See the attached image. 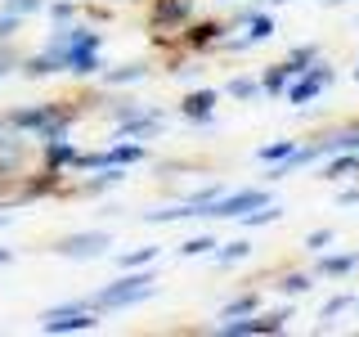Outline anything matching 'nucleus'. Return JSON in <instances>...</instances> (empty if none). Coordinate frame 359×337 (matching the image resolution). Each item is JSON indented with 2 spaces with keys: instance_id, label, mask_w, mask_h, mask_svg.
<instances>
[{
  "instance_id": "obj_27",
  "label": "nucleus",
  "mask_w": 359,
  "mask_h": 337,
  "mask_svg": "<svg viewBox=\"0 0 359 337\" xmlns=\"http://www.w3.org/2000/svg\"><path fill=\"white\" fill-rule=\"evenodd\" d=\"M224 90H229V95H233V99H252V95H261V86H256V81H252V77H233V81H229V86H224Z\"/></svg>"
},
{
  "instance_id": "obj_26",
  "label": "nucleus",
  "mask_w": 359,
  "mask_h": 337,
  "mask_svg": "<svg viewBox=\"0 0 359 337\" xmlns=\"http://www.w3.org/2000/svg\"><path fill=\"white\" fill-rule=\"evenodd\" d=\"M261 301H256V292H247V297H238V301H229V306L220 310V319H233V315H252Z\"/></svg>"
},
{
  "instance_id": "obj_6",
  "label": "nucleus",
  "mask_w": 359,
  "mask_h": 337,
  "mask_svg": "<svg viewBox=\"0 0 359 337\" xmlns=\"http://www.w3.org/2000/svg\"><path fill=\"white\" fill-rule=\"evenodd\" d=\"M32 135L22 131H5L0 135V180H18L27 171V157H32Z\"/></svg>"
},
{
  "instance_id": "obj_15",
  "label": "nucleus",
  "mask_w": 359,
  "mask_h": 337,
  "mask_svg": "<svg viewBox=\"0 0 359 337\" xmlns=\"http://www.w3.org/2000/svg\"><path fill=\"white\" fill-rule=\"evenodd\" d=\"M220 37H224L220 22H194V27L184 32V45L189 50H207V45H220Z\"/></svg>"
},
{
  "instance_id": "obj_32",
  "label": "nucleus",
  "mask_w": 359,
  "mask_h": 337,
  "mask_svg": "<svg viewBox=\"0 0 359 337\" xmlns=\"http://www.w3.org/2000/svg\"><path fill=\"white\" fill-rule=\"evenodd\" d=\"M14 225V211H0V230H9Z\"/></svg>"
},
{
  "instance_id": "obj_11",
  "label": "nucleus",
  "mask_w": 359,
  "mask_h": 337,
  "mask_svg": "<svg viewBox=\"0 0 359 337\" xmlns=\"http://www.w3.org/2000/svg\"><path fill=\"white\" fill-rule=\"evenodd\" d=\"M149 77V63L144 59H135V63H117V67H99V81H104L108 90H117V86H135V81H144Z\"/></svg>"
},
{
  "instance_id": "obj_13",
  "label": "nucleus",
  "mask_w": 359,
  "mask_h": 337,
  "mask_svg": "<svg viewBox=\"0 0 359 337\" xmlns=\"http://www.w3.org/2000/svg\"><path fill=\"white\" fill-rule=\"evenodd\" d=\"M18 72L27 77V81H41V77H54V72H63V67H59L54 54L36 50V54H27V59H18Z\"/></svg>"
},
{
  "instance_id": "obj_8",
  "label": "nucleus",
  "mask_w": 359,
  "mask_h": 337,
  "mask_svg": "<svg viewBox=\"0 0 359 337\" xmlns=\"http://www.w3.org/2000/svg\"><path fill=\"white\" fill-rule=\"evenodd\" d=\"M216 104H220V90H194V95L180 99V117L198 121V126H211L216 121Z\"/></svg>"
},
{
  "instance_id": "obj_31",
  "label": "nucleus",
  "mask_w": 359,
  "mask_h": 337,
  "mask_svg": "<svg viewBox=\"0 0 359 337\" xmlns=\"http://www.w3.org/2000/svg\"><path fill=\"white\" fill-rule=\"evenodd\" d=\"M14 261V247H0V265H9Z\"/></svg>"
},
{
  "instance_id": "obj_5",
  "label": "nucleus",
  "mask_w": 359,
  "mask_h": 337,
  "mask_svg": "<svg viewBox=\"0 0 359 337\" xmlns=\"http://www.w3.org/2000/svg\"><path fill=\"white\" fill-rule=\"evenodd\" d=\"M108 247H112V234L108 230H81V234H63L50 252L63 256V261H99Z\"/></svg>"
},
{
  "instance_id": "obj_2",
  "label": "nucleus",
  "mask_w": 359,
  "mask_h": 337,
  "mask_svg": "<svg viewBox=\"0 0 359 337\" xmlns=\"http://www.w3.org/2000/svg\"><path fill=\"white\" fill-rule=\"evenodd\" d=\"M5 121H9V131H22L41 144V140H63V135H72L76 108H72V99H41V104L9 108Z\"/></svg>"
},
{
  "instance_id": "obj_33",
  "label": "nucleus",
  "mask_w": 359,
  "mask_h": 337,
  "mask_svg": "<svg viewBox=\"0 0 359 337\" xmlns=\"http://www.w3.org/2000/svg\"><path fill=\"white\" fill-rule=\"evenodd\" d=\"M355 81H359V67H355Z\"/></svg>"
},
{
  "instance_id": "obj_20",
  "label": "nucleus",
  "mask_w": 359,
  "mask_h": 337,
  "mask_svg": "<svg viewBox=\"0 0 359 337\" xmlns=\"http://www.w3.org/2000/svg\"><path fill=\"white\" fill-rule=\"evenodd\" d=\"M292 153H297V144H292V140H278V144H265L256 157H261V162H287Z\"/></svg>"
},
{
  "instance_id": "obj_16",
  "label": "nucleus",
  "mask_w": 359,
  "mask_h": 337,
  "mask_svg": "<svg viewBox=\"0 0 359 337\" xmlns=\"http://www.w3.org/2000/svg\"><path fill=\"white\" fill-rule=\"evenodd\" d=\"M153 261H157V247L153 243H144V247H135V252H121L117 256L121 270H144V265H153Z\"/></svg>"
},
{
  "instance_id": "obj_17",
  "label": "nucleus",
  "mask_w": 359,
  "mask_h": 337,
  "mask_svg": "<svg viewBox=\"0 0 359 337\" xmlns=\"http://www.w3.org/2000/svg\"><path fill=\"white\" fill-rule=\"evenodd\" d=\"M287 81H292L287 63H274V67H269V72H265V81H261V90H265V95H283V90H287Z\"/></svg>"
},
{
  "instance_id": "obj_28",
  "label": "nucleus",
  "mask_w": 359,
  "mask_h": 337,
  "mask_svg": "<svg viewBox=\"0 0 359 337\" xmlns=\"http://www.w3.org/2000/svg\"><path fill=\"white\" fill-rule=\"evenodd\" d=\"M306 288H310V275H287L278 284V292H306Z\"/></svg>"
},
{
  "instance_id": "obj_10",
  "label": "nucleus",
  "mask_w": 359,
  "mask_h": 337,
  "mask_svg": "<svg viewBox=\"0 0 359 337\" xmlns=\"http://www.w3.org/2000/svg\"><path fill=\"white\" fill-rule=\"evenodd\" d=\"M76 144L67 140H41V166H50V171H63V176H72V162H76Z\"/></svg>"
},
{
  "instance_id": "obj_14",
  "label": "nucleus",
  "mask_w": 359,
  "mask_h": 337,
  "mask_svg": "<svg viewBox=\"0 0 359 337\" xmlns=\"http://www.w3.org/2000/svg\"><path fill=\"white\" fill-rule=\"evenodd\" d=\"M274 37V22H269V14H247V37L229 41V50H247V45H261Z\"/></svg>"
},
{
  "instance_id": "obj_22",
  "label": "nucleus",
  "mask_w": 359,
  "mask_h": 337,
  "mask_svg": "<svg viewBox=\"0 0 359 337\" xmlns=\"http://www.w3.org/2000/svg\"><path fill=\"white\" fill-rule=\"evenodd\" d=\"M22 22L27 18H18V14H9V9H0V45H9L22 32Z\"/></svg>"
},
{
  "instance_id": "obj_29",
  "label": "nucleus",
  "mask_w": 359,
  "mask_h": 337,
  "mask_svg": "<svg viewBox=\"0 0 359 337\" xmlns=\"http://www.w3.org/2000/svg\"><path fill=\"white\" fill-rule=\"evenodd\" d=\"M328 243H332V230H314L310 234V247H314V252H323Z\"/></svg>"
},
{
  "instance_id": "obj_12",
  "label": "nucleus",
  "mask_w": 359,
  "mask_h": 337,
  "mask_svg": "<svg viewBox=\"0 0 359 337\" xmlns=\"http://www.w3.org/2000/svg\"><path fill=\"white\" fill-rule=\"evenodd\" d=\"M104 157H108V166H135L149 157V149H144V140H117L112 149H104Z\"/></svg>"
},
{
  "instance_id": "obj_25",
  "label": "nucleus",
  "mask_w": 359,
  "mask_h": 337,
  "mask_svg": "<svg viewBox=\"0 0 359 337\" xmlns=\"http://www.w3.org/2000/svg\"><path fill=\"white\" fill-rule=\"evenodd\" d=\"M207 252H216V239H211V234H202V239H189V243H180V256H207Z\"/></svg>"
},
{
  "instance_id": "obj_18",
  "label": "nucleus",
  "mask_w": 359,
  "mask_h": 337,
  "mask_svg": "<svg viewBox=\"0 0 359 337\" xmlns=\"http://www.w3.org/2000/svg\"><path fill=\"white\" fill-rule=\"evenodd\" d=\"M351 171H359V153H355V149L346 153V157H337V162L323 166V180H346Z\"/></svg>"
},
{
  "instance_id": "obj_34",
  "label": "nucleus",
  "mask_w": 359,
  "mask_h": 337,
  "mask_svg": "<svg viewBox=\"0 0 359 337\" xmlns=\"http://www.w3.org/2000/svg\"><path fill=\"white\" fill-rule=\"evenodd\" d=\"M355 153H359V149H355Z\"/></svg>"
},
{
  "instance_id": "obj_9",
  "label": "nucleus",
  "mask_w": 359,
  "mask_h": 337,
  "mask_svg": "<svg viewBox=\"0 0 359 337\" xmlns=\"http://www.w3.org/2000/svg\"><path fill=\"white\" fill-rule=\"evenodd\" d=\"M323 86H332V67L319 63V67H306L297 86H287V104H310L314 95H323Z\"/></svg>"
},
{
  "instance_id": "obj_3",
  "label": "nucleus",
  "mask_w": 359,
  "mask_h": 337,
  "mask_svg": "<svg viewBox=\"0 0 359 337\" xmlns=\"http://www.w3.org/2000/svg\"><path fill=\"white\" fill-rule=\"evenodd\" d=\"M157 297V275L149 265L144 270H126L121 279H112V284H104L90 297V306H95L99 315H112V310H130V306H140V301H149Z\"/></svg>"
},
{
  "instance_id": "obj_1",
  "label": "nucleus",
  "mask_w": 359,
  "mask_h": 337,
  "mask_svg": "<svg viewBox=\"0 0 359 337\" xmlns=\"http://www.w3.org/2000/svg\"><path fill=\"white\" fill-rule=\"evenodd\" d=\"M99 50H104V37H99L90 22H54V32L45 37V54H54L59 67L67 77H99Z\"/></svg>"
},
{
  "instance_id": "obj_30",
  "label": "nucleus",
  "mask_w": 359,
  "mask_h": 337,
  "mask_svg": "<svg viewBox=\"0 0 359 337\" xmlns=\"http://www.w3.org/2000/svg\"><path fill=\"white\" fill-rule=\"evenodd\" d=\"M346 306H351V297H337V301H328V310H323V319H332V315H337V310H346Z\"/></svg>"
},
{
  "instance_id": "obj_21",
  "label": "nucleus",
  "mask_w": 359,
  "mask_h": 337,
  "mask_svg": "<svg viewBox=\"0 0 359 337\" xmlns=\"http://www.w3.org/2000/svg\"><path fill=\"white\" fill-rule=\"evenodd\" d=\"M359 265V252H346V256H323V275H346V270H355Z\"/></svg>"
},
{
  "instance_id": "obj_4",
  "label": "nucleus",
  "mask_w": 359,
  "mask_h": 337,
  "mask_svg": "<svg viewBox=\"0 0 359 337\" xmlns=\"http://www.w3.org/2000/svg\"><path fill=\"white\" fill-rule=\"evenodd\" d=\"M99 310L90 301H72V306H50L41 315V333H95Z\"/></svg>"
},
{
  "instance_id": "obj_7",
  "label": "nucleus",
  "mask_w": 359,
  "mask_h": 337,
  "mask_svg": "<svg viewBox=\"0 0 359 337\" xmlns=\"http://www.w3.org/2000/svg\"><path fill=\"white\" fill-rule=\"evenodd\" d=\"M189 14H194V0H153L149 22L153 32H180L189 22Z\"/></svg>"
},
{
  "instance_id": "obj_23",
  "label": "nucleus",
  "mask_w": 359,
  "mask_h": 337,
  "mask_svg": "<svg viewBox=\"0 0 359 337\" xmlns=\"http://www.w3.org/2000/svg\"><path fill=\"white\" fill-rule=\"evenodd\" d=\"M220 247V243H216ZM252 252V243H224L220 252H216V265H233V261H243V256Z\"/></svg>"
},
{
  "instance_id": "obj_24",
  "label": "nucleus",
  "mask_w": 359,
  "mask_h": 337,
  "mask_svg": "<svg viewBox=\"0 0 359 337\" xmlns=\"http://www.w3.org/2000/svg\"><path fill=\"white\" fill-rule=\"evenodd\" d=\"M0 9H9V14H18V18H32V14L45 9V0H0Z\"/></svg>"
},
{
  "instance_id": "obj_19",
  "label": "nucleus",
  "mask_w": 359,
  "mask_h": 337,
  "mask_svg": "<svg viewBox=\"0 0 359 337\" xmlns=\"http://www.w3.org/2000/svg\"><path fill=\"white\" fill-rule=\"evenodd\" d=\"M45 14H50L54 22H72L76 14H81V5H76V0H45Z\"/></svg>"
}]
</instances>
